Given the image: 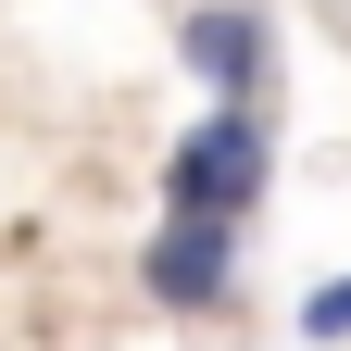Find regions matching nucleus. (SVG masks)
Wrapping results in <instances>:
<instances>
[{
  "instance_id": "obj_1",
  "label": "nucleus",
  "mask_w": 351,
  "mask_h": 351,
  "mask_svg": "<svg viewBox=\"0 0 351 351\" xmlns=\"http://www.w3.org/2000/svg\"><path fill=\"white\" fill-rule=\"evenodd\" d=\"M263 189H276V113H263V101H201V113H189V138L163 151V213L251 226Z\"/></svg>"
},
{
  "instance_id": "obj_2",
  "label": "nucleus",
  "mask_w": 351,
  "mask_h": 351,
  "mask_svg": "<svg viewBox=\"0 0 351 351\" xmlns=\"http://www.w3.org/2000/svg\"><path fill=\"white\" fill-rule=\"evenodd\" d=\"M138 301L176 314V326L226 314V301H239V226H213V213H163V226L138 239Z\"/></svg>"
},
{
  "instance_id": "obj_3",
  "label": "nucleus",
  "mask_w": 351,
  "mask_h": 351,
  "mask_svg": "<svg viewBox=\"0 0 351 351\" xmlns=\"http://www.w3.org/2000/svg\"><path fill=\"white\" fill-rule=\"evenodd\" d=\"M176 63H189L201 101H263V88H276V25H263L251 0H189V13H176Z\"/></svg>"
},
{
  "instance_id": "obj_4",
  "label": "nucleus",
  "mask_w": 351,
  "mask_h": 351,
  "mask_svg": "<svg viewBox=\"0 0 351 351\" xmlns=\"http://www.w3.org/2000/svg\"><path fill=\"white\" fill-rule=\"evenodd\" d=\"M301 351H351V263L301 289Z\"/></svg>"
}]
</instances>
